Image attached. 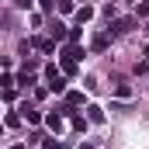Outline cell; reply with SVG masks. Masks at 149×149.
I'll use <instances>...</instances> for the list:
<instances>
[{
  "label": "cell",
  "instance_id": "30bf717a",
  "mask_svg": "<svg viewBox=\"0 0 149 149\" xmlns=\"http://www.w3.org/2000/svg\"><path fill=\"white\" fill-rule=\"evenodd\" d=\"M108 42H111V35H97V38H94V49H97V52H104V49H108Z\"/></svg>",
  "mask_w": 149,
  "mask_h": 149
},
{
  "label": "cell",
  "instance_id": "5bb4252c",
  "mask_svg": "<svg viewBox=\"0 0 149 149\" xmlns=\"http://www.w3.org/2000/svg\"><path fill=\"white\" fill-rule=\"evenodd\" d=\"M14 3H17L21 10H24V7H31V0H14Z\"/></svg>",
  "mask_w": 149,
  "mask_h": 149
},
{
  "label": "cell",
  "instance_id": "8992f818",
  "mask_svg": "<svg viewBox=\"0 0 149 149\" xmlns=\"http://www.w3.org/2000/svg\"><path fill=\"white\" fill-rule=\"evenodd\" d=\"M90 17H94V7H87V3H83V7H76V21H80V24H87Z\"/></svg>",
  "mask_w": 149,
  "mask_h": 149
},
{
  "label": "cell",
  "instance_id": "9c48e42d",
  "mask_svg": "<svg viewBox=\"0 0 149 149\" xmlns=\"http://www.w3.org/2000/svg\"><path fill=\"white\" fill-rule=\"evenodd\" d=\"M80 104H83V94H66V108H80Z\"/></svg>",
  "mask_w": 149,
  "mask_h": 149
},
{
  "label": "cell",
  "instance_id": "52a82bcc",
  "mask_svg": "<svg viewBox=\"0 0 149 149\" xmlns=\"http://www.w3.org/2000/svg\"><path fill=\"white\" fill-rule=\"evenodd\" d=\"M14 83H21V87H31V83H35V73H28V70H21Z\"/></svg>",
  "mask_w": 149,
  "mask_h": 149
},
{
  "label": "cell",
  "instance_id": "277c9868",
  "mask_svg": "<svg viewBox=\"0 0 149 149\" xmlns=\"http://www.w3.org/2000/svg\"><path fill=\"white\" fill-rule=\"evenodd\" d=\"M49 35H52V42H63V38L70 35V31H66V24H63V21H52V28H49Z\"/></svg>",
  "mask_w": 149,
  "mask_h": 149
},
{
  "label": "cell",
  "instance_id": "4fadbf2b",
  "mask_svg": "<svg viewBox=\"0 0 149 149\" xmlns=\"http://www.w3.org/2000/svg\"><path fill=\"white\" fill-rule=\"evenodd\" d=\"M38 3H42L45 10H52V7H56V0H38Z\"/></svg>",
  "mask_w": 149,
  "mask_h": 149
},
{
  "label": "cell",
  "instance_id": "ba28073f",
  "mask_svg": "<svg viewBox=\"0 0 149 149\" xmlns=\"http://www.w3.org/2000/svg\"><path fill=\"white\" fill-rule=\"evenodd\" d=\"M35 49H42V52H52V49H56V42H52V38H35Z\"/></svg>",
  "mask_w": 149,
  "mask_h": 149
},
{
  "label": "cell",
  "instance_id": "8fae6325",
  "mask_svg": "<svg viewBox=\"0 0 149 149\" xmlns=\"http://www.w3.org/2000/svg\"><path fill=\"white\" fill-rule=\"evenodd\" d=\"M24 118H28V125H38V121H42V114H38L35 108H24Z\"/></svg>",
  "mask_w": 149,
  "mask_h": 149
},
{
  "label": "cell",
  "instance_id": "7a4b0ae2",
  "mask_svg": "<svg viewBox=\"0 0 149 149\" xmlns=\"http://www.w3.org/2000/svg\"><path fill=\"white\" fill-rule=\"evenodd\" d=\"M132 28H135V17H118L108 31H111V35H125V31H132Z\"/></svg>",
  "mask_w": 149,
  "mask_h": 149
},
{
  "label": "cell",
  "instance_id": "5b68a950",
  "mask_svg": "<svg viewBox=\"0 0 149 149\" xmlns=\"http://www.w3.org/2000/svg\"><path fill=\"white\" fill-rule=\"evenodd\" d=\"M87 121H90V125H101V121H104V111H101L97 104H90V108H87Z\"/></svg>",
  "mask_w": 149,
  "mask_h": 149
},
{
  "label": "cell",
  "instance_id": "9a60e30c",
  "mask_svg": "<svg viewBox=\"0 0 149 149\" xmlns=\"http://www.w3.org/2000/svg\"><path fill=\"white\" fill-rule=\"evenodd\" d=\"M142 56H146V59H149V45H146V49H142Z\"/></svg>",
  "mask_w": 149,
  "mask_h": 149
},
{
  "label": "cell",
  "instance_id": "7c38bea8",
  "mask_svg": "<svg viewBox=\"0 0 149 149\" xmlns=\"http://www.w3.org/2000/svg\"><path fill=\"white\" fill-rule=\"evenodd\" d=\"M59 10H63V14H70V10H73V0H59Z\"/></svg>",
  "mask_w": 149,
  "mask_h": 149
},
{
  "label": "cell",
  "instance_id": "3957f363",
  "mask_svg": "<svg viewBox=\"0 0 149 149\" xmlns=\"http://www.w3.org/2000/svg\"><path fill=\"white\" fill-rule=\"evenodd\" d=\"M63 121H66V118H63V114H59V111H52V114H49V118H45V125H49V128L56 132V139H59V132H63Z\"/></svg>",
  "mask_w": 149,
  "mask_h": 149
},
{
  "label": "cell",
  "instance_id": "6da1fadb",
  "mask_svg": "<svg viewBox=\"0 0 149 149\" xmlns=\"http://www.w3.org/2000/svg\"><path fill=\"white\" fill-rule=\"evenodd\" d=\"M45 76H49V90H52V94H63V90H66V73H63V70L45 66Z\"/></svg>",
  "mask_w": 149,
  "mask_h": 149
}]
</instances>
